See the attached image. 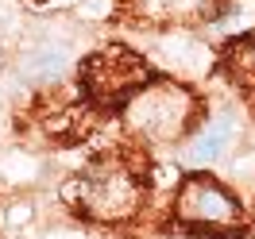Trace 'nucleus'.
<instances>
[{
    "mask_svg": "<svg viewBox=\"0 0 255 239\" xmlns=\"http://www.w3.org/2000/svg\"><path fill=\"white\" fill-rule=\"evenodd\" d=\"M120 112H124V124L131 135H139L151 147H170V143H186L197 131L201 100L193 89L170 78H147L139 89H131L124 96Z\"/></svg>",
    "mask_w": 255,
    "mask_h": 239,
    "instance_id": "nucleus-1",
    "label": "nucleus"
},
{
    "mask_svg": "<svg viewBox=\"0 0 255 239\" xmlns=\"http://www.w3.org/2000/svg\"><path fill=\"white\" fill-rule=\"evenodd\" d=\"M174 216L193 236H209V239H236L248 228L240 197L221 177L205 174V170H193L190 177H182L174 197Z\"/></svg>",
    "mask_w": 255,
    "mask_h": 239,
    "instance_id": "nucleus-2",
    "label": "nucleus"
},
{
    "mask_svg": "<svg viewBox=\"0 0 255 239\" xmlns=\"http://www.w3.org/2000/svg\"><path fill=\"white\" fill-rule=\"evenodd\" d=\"M143 208V185L128 166H93L81 181V212L97 224H128Z\"/></svg>",
    "mask_w": 255,
    "mask_h": 239,
    "instance_id": "nucleus-3",
    "label": "nucleus"
},
{
    "mask_svg": "<svg viewBox=\"0 0 255 239\" xmlns=\"http://www.w3.org/2000/svg\"><path fill=\"white\" fill-rule=\"evenodd\" d=\"M74 74V50L58 39H35L19 50L16 58V78L35 89H50Z\"/></svg>",
    "mask_w": 255,
    "mask_h": 239,
    "instance_id": "nucleus-4",
    "label": "nucleus"
},
{
    "mask_svg": "<svg viewBox=\"0 0 255 239\" xmlns=\"http://www.w3.org/2000/svg\"><path fill=\"white\" fill-rule=\"evenodd\" d=\"M147 78H151L147 66L135 54H128V50H109V54H101V58L89 62V81H93L97 93L128 96L131 89H139Z\"/></svg>",
    "mask_w": 255,
    "mask_h": 239,
    "instance_id": "nucleus-5",
    "label": "nucleus"
},
{
    "mask_svg": "<svg viewBox=\"0 0 255 239\" xmlns=\"http://www.w3.org/2000/svg\"><path fill=\"white\" fill-rule=\"evenodd\" d=\"M232 135H236V124H232V116H217V120L201 124V128H197L190 139H186V147H182V155H178V159L186 162L190 170H201V166L217 162L224 151H228Z\"/></svg>",
    "mask_w": 255,
    "mask_h": 239,
    "instance_id": "nucleus-6",
    "label": "nucleus"
},
{
    "mask_svg": "<svg viewBox=\"0 0 255 239\" xmlns=\"http://www.w3.org/2000/svg\"><path fill=\"white\" fill-rule=\"evenodd\" d=\"M213 0H139V12L155 23H193L205 16Z\"/></svg>",
    "mask_w": 255,
    "mask_h": 239,
    "instance_id": "nucleus-7",
    "label": "nucleus"
}]
</instances>
